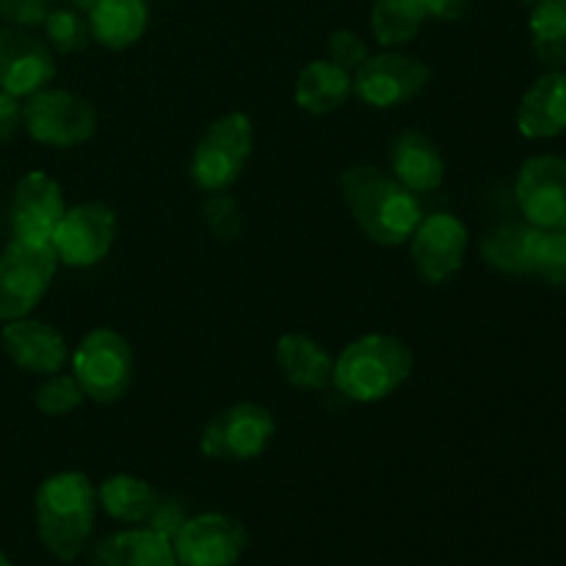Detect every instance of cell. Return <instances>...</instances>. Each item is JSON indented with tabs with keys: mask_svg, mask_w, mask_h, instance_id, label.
Segmentation results:
<instances>
[{
	"mask_svg": "<svg viewBox=\"0 0 566 566\" xmlns=\"http://www.w3.org/2000/svg\"><path fill=\"white\" fill-rule=\"evenodd\" d=\"M415 354L401 337L374 332L348 343L335 359L332 385L357 403L390 398L412 376Z\"/></svg>",
	"mask_w": 566,
	"mask_h": 566,
	"instance_id": "cell-3",
	"label": "cell"
},
{
	"mask_svg": "<svg viewBox=\"0 0 566 566\" xmlns=\"http://www.w3.org/2000/svg\"><path fill=\"white\" fill-rule=\"evenodd\" d=\"M468 227L453 213L423 216L415 227L409 247H412L415 271L431 285L451 280L468 254Z\"/></svg>",
	"mask_w": 566,
	"mask_h": 566,
	"instance_id": "cell-14",
	"label": "cell"
},
{
	"mask_svg": "<svg viewBox=\"0 0 566 566\" xmlns=\"http://www.w3.org/2000/svg\"><path fill=\"white\" fill-rule=\"evenodd\" d=\"M97 509V490L86 473L66 470L44 479L33 501L44 551L59 562H75L92 539Z\"/></svg>",
	"mask_w": 566,
	"mask_h": 566,
	"instance_id": "cell-2",
	"label": "cell"
},
{
	"mask_svg": "<svg viewBox=\"0 0 566 566\" xmlns=\"http://www.w3.org/2000/svg\"><path fill=\"white\" fill-rule=\"evenodd\" d=\"M48 11V0H0V20L14 28L42 25Z\"/></svg>",
	"mask_w": 566,
	"mask_h": 566,
	"instance_id": "cell-33",
	"label": "cell"
},
{
	"mask_svg": "<svg viewBox=\"0 0 566 566\" xmlns=\"http://www.w3.org/2000/svg\"><path fill=\"white\" fill-rule=\"evenodd\" d=\"M276 434V420L269 407L254 401H241L213 415L205 426L199 448L208 459H230L249 462L258 459L271 446Z\"/></svg>",
	"mask_w": 566,
	"mask_h": 566,
	"instance_id": "cell-8",
	"label": "cell"
},
{
	"mask_svg": "<svg viewBox=\"0 0 566 566\" xmlns=\"http://www.w3.org/2000/svg\"><path fill=\"white\" fill-rule=\"evenodd\" d=\"M83 390L77 385L75 376L66 374H50L48 379L39 385L36 396H33V403L42 415L48 418H64V415H72L83 403Z\"/></svg>",
	"mask_w": 566,
	"mask_h": 566,
	"instance_id": "cell-29",
	"label": "cell"
},
{
	"mask_svg": "<svg viewBox=\"0 0 566 566\" xmlns=\"http://www.w3.org/2000/svg\"><path fill=\"white\" fill-rule=\"evenodd\" d=\"M44 33H48L50 48L59 53H77L92 42L88 20L77 9H53L44 17Z\"/></svg>",
	"mask_w": 566,
	"mask_h": 566,
	"instance_id": "cell-28",
	"label": "cell"
},
{
	"mask_svg": "<svg viewBox=\"0 0 566 566\" xmlns=\"http://www.w3.org/2000/svg\"><path fill=\"white\" fill-rule=\"evenodd\" d=\"M429 17H437V20H459V17L468 11L470 0H423Z\"/></svg>",
	"mask_w": 566,
	"mask_h": 566,
	"instance_id": "cell-35",
	"label": "cell"
},
{
	"mask_svg": "<svg viewBox=\"0 0 566 566\" xmlns=\"http://www.w3.org/2000/svg\"><path fill=\"white\" fill-rule=\"evenodd\" d=\"M116 230H119V221H116L111 205L83 202L64 210L50 243H53L61 265L88 269L108 258L116 241Z\"/></svg>",
	"mask_w": 566,
	"mask_h": 566,
	"instance_id": "cell-10",
	"label": "cell"
},
{
	"mask_svg": "<svg viewBox=\"0 0 566 566\" xmlns=\"http://www.w3.org/2000/svg\"><path fill=\"white\" fill-rule=\"evenodd\" d=\"M0 343H3L11 363L17 368L28 370V374H59L66 359H70L64 335L48 321L28 318V315L25 318L6 321L3 332H0Z\"/></svg>",
	"mask_w": 566,
	"mask_h": 566,
	"instance_id": "cell-16",
	"label": "cell"
},
{
	"mask_svg": "<svg viewBox=\"0 0 566 566\" xmlns=\"http://www.w3.org/2000/svg\"><path fill=\"white\" fill-rule=\"evenodd\" d=\"M64 210V191H61L59 180H53L44 171H28L17 182L14 199H11V230H14V238L50 243Z\"/></svg>",
	"mask_w": 566,
	"mask_h": 566,
	"instance_id": "cell-15",
	"label": "cell"
},
{
	"mask_svg": "<svg viewBox=\"0 0 566 566\" xmlns=\"http://www.w3.org/2000/svg\"><path fill=\"white\" fill-rule=\"evenodd\" d=\"M276 363H280L282 374L298 390H324L332 385V368L335 359L329 357L321 343L313 337L302 335V332H287L276 343Z\"/></svg>",
	"mask_w": 566,
	"mask_h": 566,
	"instance_id": "cell-21",
	"label": "cell"
},
{
	"mask_svg": "<svg viewBox=\"0 0 566 566\" xmlns=\"http://www.w3.org/2000/svg\"><path fill=\"white\" fill-rule=\"evenodd\" d=\"M160 492L149 481L130 473H116L103 481L97 490V506L116 523L147 525L149 514L155 512Z\"/></svg>",
	"mask_w": 566,
	"mask_h": 566,
	"instance_id": "cell-23",
	"label": "cell"
},
{
	"mask_svg": "<svg viewBox=\"0 0 566 566\" xmlns=\"http://www.w3.org/2000/svg\"><path fill=\"white\" fill-rule=\"evenodd\" d=\"M205 221L219 241H232L241 232V210L227 191L210 193V199L205 202Z\"/></svg>",
	"mask_w": 566,
	"mask_h": 566,
	"instance_id": "cell-30",
	"label": "cell"
},
{
	"mask_svg": "<svg viewBox=\"0 0 566 566\" xmlns=\"http://www.w3.org/2000/svg\"><path fill=\"white\" fill-rule=\"evenodd\" d=\"M0 566H11V562L3 556V553H0Z\"/></svg>",
	"mask_w": 566,
	"mask_h": 566,
	"instance_id": "cell-37",
	"label": "cell"
},
{
	"mask_svg": "<svg viewBox=\"0 0 566 566\" xmlns=\"http://www.w3.org/2000/svg\"><path fill=\"white\" fill-rule=\"evenodd\" d=\"M59 258L53 243L22 241L11 238L0 254V321H17L31 315V310L48 293Z\"/></svg>",
	"mask_w": 566,
	"mask_h": 566,
	"instance_id": "cell-6",
	"label": "cell"
},
{
	"mask_svg": "<svg viewBox=\"0 0 566 566\" xmlns=\"http://www.w3.org/2000/svg\"><path fill=\"white\" fill-rule=\"evenodd\" d=\"M429 20L423 0H376L370 9V31L385 48H403Z\"/></svg>",
	"mask_w": 566,
	"mask_h": 566,
	"instance_id": "cell-25",
	"label": "cell"
},
{
	"mask_svg": "<svg viewBox=\"0 0 566 566\" xmlns=\"http://www.w3.org/2000/svg\"><path fill=\"white\" fill-rule=\"evenodd\" d=\"M517 130L531 142L566 130V70H547L525 88L517 105Z\"/></svg>",
	"mask_w": 566,
	"mask_h": 566,
	"instance_id": "cell-17",
	"label": "cell"
},
{
	"mask_svg": "<svg viewBox=\"0 0 566 566\" xmlns=\"http://www.w3.org/2000/svg\"><path fill=\"white\" fill-rule=\"evenodd\" d=\"M531 48L547 70L566 66V0H534L528 17Z\"/></svg>",
	"mask_w": 566,
	"mask_h": 566,
	"instance_id": "cell-24",
	"label": "cell"
},
{
	"mask_svg": "<svg viewBox=\"0 0 566 566\" xmlns=\"http://www.w3.org/2000/svg\"><path fill=\"white\" fill-rule=\"evenodd\" d=\"M536 227L525 224H503L497 230L486 232L481 241V254L492 269L503 274H531V254H534Z\"/></svg>",
	"mask_w": 566,
	"mask_h": 566,
	"instance_id": "cell-26",
	"label": "cell"
},
{
	"mask_svg": "<svg viewBox=\"0 0 566 566\" xmlns=\"http://www.w3.org/2000/svg\"><path fill=\"white\" fill-rule=\"evenodd\" d=\"M340 193L359 230L379 247L409 243L423 219L415 193L379 166L359 164L343 171Z\"/></svg>",
	"mask_w": 566,
	"mask_h": 566,
	"instance_id": "cell-1",
	"label": "cell"
},
{
	"mask_svg": "<svg viewBox=\"0 0 566 566\" xmlns=\"http://www.w3.org/2000/svg\"><path fill=\"white\" fill-rule=\"evenodd\" d=\"M531 274L566 287V230H536Z\"/></svg>",
	"mask_w": 566,
	"mask_h": 566,
	"instance_id": "cell-27",
	"label": "cell"
},
{
	"mask_svg": "<svg viewBox=\"0 0 566 566\" xmlns=\"http://www.w3.org/2000/svg\"><path fill=\"white\" fill-rule=\"evenodd\" d=\"M133 348L125 335L99 326L92 329L72 352V376L81 385L83 396L97 403H114L130 390L133 381Z\"/></svg>",
	"mask_w": 566,
	"mask_h": 566,
	"instance_id": "cell-5",
	"label": "cell"
},
{
	"mask_svg": "<svg viewBox=\"0 0 566 566\" xmlns=\"http://www.w3.org/2000/svg\"><path fill=\"white\" fill-rule=\"evenodd\" d=\"M86 20L94 42L108 50H127L147 31L149 9L147 0H97Z\"/></svg>",
	"mask_w": 566,
	"mask_h": 566,
	"instance_id": "cell-20",
	"label": "cell"
},
{
	"mask_svg": "<svg viewBox=\"0 0 566 566\" xmlns=\"http://www.w3.org/2000/svg\"><path fill=\"white\" fill-rule=\"evenodd\" d=\"M254 149V125L247 114L232 111L216 119L199 138L191 158V177L202 191L221 193L238 182Z\"/></svg>",
	"mask_w": 566,
	"mask_h": 566,
	"instance_id": "cell-4",
	"label": "cell"
},
{
	"mask_svg": "<svg viewBox=\"0 0 566 566\" xmlns=\"http://www.w3.org/2000/svg\"><path fill=\"white\" fill-rule=\"evenodd\" d=\"M431 70L415 55L390 53L368 55L357 70L352 72L354 94L370 108H398L407 105L429 86Z\"/></svg>",
	"mask_w": 566,
	"mask_h": 566,
	"instance_id": "cell-9",
	"label": "cell"
},
{
	"mask_svg": "<svg viewBox=\"0 0 566 566\" xmlns=\"http://www.w3.org/2000/svg\"><path fill=\"white\" fill-rule=\"evenodd\" d=\"M59 64L44 39L31 33V28H0V88L14 97H31V94L48 88Z\"/></svg>",
	"mask_w": 566,
	"mask_h": 566,
	"instance_id": "cell-13",
	"label": "cell"
},
{
	"mask_svg": "<svg viewBox=\"0 0 566 566\" xmlns=\"http://www.w3.org/2000/svg\"><path fill=\"white\" fill-rule=\"evenodd\" d=\"M92 566H180L175 547L166 536L155 534L147 525L119 531L97 542Z\"/></svg>",
	"mask_w": 566,
	"mask_h": 566,
	"instance_id": "cell-19",
	"label": "cell"
},
{
	"mask_svg": "<svg viewBox=\"0 0 566 566\" xmlns=\"http://www.w3.org/2000/svg\"><path fill=\"white\" fill-rule=\"evenodd\" d=\"M354 94L352 72L337 66L335 61L315 59L298 72L296 77V105L307 114L326 116L346 105Z\"/></svg>",
	"mask_w": 566,
	"mask_h": 566,
	"instance_id": "cell-22",
	"label": "cell"
},
{
	"mask_svg": "<svg viewBox=\"0 0 566 566\" xmlns=\"http://www.w3.org/2000/svg\"><path fill=\"white\" fill-rule=\"evenodd\" d=\"M520 213L536 230H566V158L534 155L514 182Z\"/></svg>",
	"mask_w": 566,
	"mask_h": 566,
	"instance_id": "cell-12",
	"label": "cell"
},
{
	"mask_svg": "<svg viewBox=\"0 0 566 566\" xmlns=\"http://www.w3.org/2000/svg\"><path fill=\"white\" fill-rule=\"evenodd\" d=\"M22 125L33 142L66 149L97 133V111L88 99L64 88H42L22 105Z\"/></svg>",
	"mask_w": 566,
	"mask_h": 566,
	"instance_id": "cell-7",
	"label": "cell"
},
{
	"mask_svg": "<svg viewBox=\"0 0 566 566\" xmlns=\"http://www.w3.org/2000/svg\"><path fill=\"white\" fill-rule=\"evenodd\" d=\"M171 547L180 566H235L247 553L249 534L230 514L205 512L186 520Z\"/></svg>",
	"mask_w": 566,
	"mask_h": 566,
	"instance_id": "cell-11",
	"label": "cell"
},
{
	"mask_svg": "<svg viewBox=\"0 0 566 566\" xmlns=\"http://www.w3.org/2000/svg\"><path fill=\"white\" fill-rule=\"evenodd\" d=\"M188 520V509L186 503L177 501V497H164L160 495L158 506H155V512L149 514L147 520V528H153L155 534L166 536V539H175L177 534H180V528L186 525Z\"/></svg>",
	"mask_w": 566,
	"mask_h": 566,
	"instance_id": "cell-32",
	"label": "cell"
},
{
	"mask_svg": "<svg viewBox=\"0 0 566 566\" xmlns=\"http://www.w3.org/2000/svg\"><path fill=\"white\" fill-rule=\"evenodd\" d=\"M390 169L412 193L437 191L446 180V158L440 147L420 130L398 133L390 147Z\"/></svg>",
	"mask_w": 566,
	"mask_h": 566,
	"instance_id": "cell-18",
	"label": "cell"
},
{
	"mask_svg": "<svg viewBox=\"0 0 566 566\" xmlns=\"http://www.w3.org/2000/svg\"><path fill=\"white\" fill-rule=\"evenodd\" d=\"M368 55V42L359 33L348 31V28H340V31H335L329 36V61H335L343 70L354 72Z\"/></svg>",
	"mask_w": 566,
	"mask_h": 566,
	"instance_id": "cell-31",
	"label": "cell"
},
{
	"mask_svg": "<svg viewBox=\"0 0 566 566\" xmlns=\"http://www.w3.org/2000/svg\"><path fill=\"white\" fill-rule=\"evenodd\" d=\"M523 3H531V6H534V0H523Z\"/></svg>",
	"mask_w": 566,
	"mask_h": 566,
	"instance_id": "cell-38",
	"label": "cell"
},
{
	"mask_svg": "<svg viewBox=\"0 0 566 566\" xmlns=\"http://www.w3.org/2000/svg\"><path fill=\"white\" fill-rule=\"evenodd\" d=\"M72 3H75V9L81 11V14H88V11L94 9V3H97V0H72Z\"/></svg>",
	"mask_w": 566,
	"mask_h": 566,
	"instance_id": "cell-36",
	"label": "cell"
},
{
	"mask_svg": "<svg viewBox=\"0 0 566 566\" xmlns=\"http://www.w3.org/2000/svg\"><path fill=\"white\" fill-rule=\"evenodd\" d=\"M20 125H22L20 97H14V94L0 88V144L11 142V138L17 136V130H20Z\"/></svg>",
	"mask_w": 566,
	"mask_h": 566,
	"instance_id": "cell-34",
	"label": "cell"
}]
</instances>
